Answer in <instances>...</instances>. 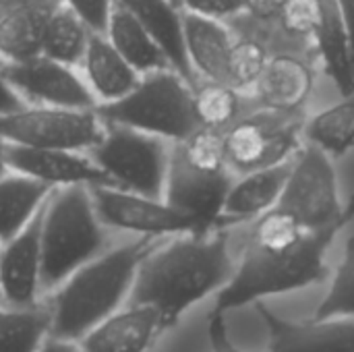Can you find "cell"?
Returning <instances> with one entry per match:
<instances>
[{
  "mask_svg": "<svg viewBox=\"0 0 354 352\" xmlns=\"http://www.w3.org/2000/svg\"><path fill=\"white\" fill-rule=\"evenodd\" d=\"M124 6L160 44L164 54L168 56L172 68L183 75L191 85L197 83L185 52L183 37V8L170 0H116Z\"/></svg>",
  "mask_w": 354,
  "mask_h": 352,
  "instance_id": "44dd1931",
  "label": "cell"
},
{
  "mask_svg": "<svg viewBox=\"0 0 354 352\" xmlns=\"http://www.w3.org/2000/svg\"><path fill=\"white\" fill-rule=\"evenodd\" d=\"M48 195V187L8 170L0 178V243L12 239L27 226Z\"/></svg>",
  "mask_w": 354,
  "mask_h": 352,
  "instance_id": "cb8c5ba5",
  "label": "cell"
},
{
  "mask_svg": "<svg viewBox=\"0 0 354 352\" xmlns=\"http://www.w3.org/2000/svg\"><path fill=\"white\" fill-rule=\"evenodd\" d=\"M39 352H83L79 342L75 340H64V338H56V336H50L44 340Z\"/></svg>",
  "mask_w": 354,
  "mask_h": 352,
  "instance_id": "8d00e7d4",
  "label": "cell"
},
{
  "mask_svg": "<svg viewBox=\"0 0 354 352\" xmlns=\"http://www.w3.org/2000/svg\"><path fill=\"white\" fill-rule=\"evenodd\" d=\"M160 241L120 237L48 293L50 336L77 342L95 324L120 309L129 301L141 261Z\"/></svg>",
  "mask_w": 354,
  "mask_h": 352,
  "instance_id": "3957f363",
  "label": "cell"
},
{
  "mask_svg": "<svg viewBox=\"0 0 354 352\" xmlns=\"http://www.w3.org/2000/svg\"><path fill=\"white\" fill-rule=\"evenodd\" d=\"M207 336H209L212 352H245L230 340L228 330H226V315L218 313L214 309L207 319Z\"/></svg>",
  "mask_w": 354,
  "mask_h": 352,
  "instance_id": "836d02e7",
  "label": "cell"
},
{
  "mask_svg": "<svg viewBox=\"0 0 354 352\" xmlns=\"http://www.w3.org/2000/svg\"><path fill=\"white\" fill-rule=\"evenodd\" d=\"M268 50L257 39L247 37L232 41L226 64V83L239 91L255 87L268 66Z\"/></svg>",
  "mask_w": 354,
  "mask_h": 352,
  "instance_id": "f546056e",
  "label": "cell"
},
{
  "mask_svg": "<svg viewBox=\"0 0 354 352\" xmlns=\"http://www.w3.org/2000/svg\"><path fill=\"white\" fill-rule=\"evenodd\" d=\"M50 334V311L44 301L15 307L0 301V352H39Z\"/></svg>",
  "mask_w": 354,
  "mask_h": 352,
  "instance_id": "d4e9b609",
  "label": "cell"
},
{
  "mask_svg": "<svg viewBox=\"0 0 354 352\" xmlns=\"http://www.w3.org/2000/svg\"><path fill=\"white\" fill-rule=\"evenodd\" d=\"M0 73L23 104L64 110L95 108V100L79 68L44 54L15 62H0Z\"/></svg>",
  "mask_w": 354,
  "mask_h": 352,
  "instance_id": "8fae6325",
  "label": "cell"
},
{
  "mask_svg": "<svg viewBox=\"0 0 354 352\" xmlns=\"http://www.w3.org/2000/svg\"><path fill=\"white\" fill-rule=\"evenodd\" d=\"M255 87L261 102L272 110L295 112L307 102L313 87V75L303 60L282 54L268 60Z\"/></svg>",
  "mask_w": 354,
  "mask_h": 352,
  "instance_id": "603a6c76",
  "label": "cell"
},
{
  "mask_svg": "<svg viewBox=\"0 0 354 352\" xmlns=\"http://www.w3.org/2000/svg\"><path fill=\"white\" fill-rule=\"evenodd\" d=\"M93 31L64 4H56L46 19L41 33V54L58 62L79 66Z\"/></svg>",
  "mask_w": 354,
  "mask_h": 352,
  "instance_id": "484cf974",
  "label": "cell"
},
{
  "mask_svg": "<svg viewBox=\"0 0 354 352\" xmlns=\"http://www.w3.org/2000/svg\"><path fill=\"white\" fill-rule=\"evenodd\" d=\"M257 311L268 328L270 352H354L353 317L292 322L276 315L261 301Z\"/></svg>",
  "mask_w": 354,
  "mask_h": 352,
  "instance_id": "9a60e30c",
  "label": "cell"
},
{
  "mask_svg": "<svg viewBox=\"0 0 354 352\" xmlns=\"http://www.w3.org/2000/svg\"><path fill=\"white\" fill-rule=\"evenodd\" d=\"M71 8L93 33H104L114 8V0H58Z\"/></svg>",
  "mask_w": 354,
  "mask_h": 352,
  "instance_id": "1f68e13d",
  "label": "cell"
},
{
  "mask_svg": "<svg viewBox=\"0 0 354 352\" xmlns=\"http://www.w3.org/2000/svg\"><path fill=\"white\" fill-rule=\"evenodd\" d=\"M292 162H280L270 168H259L247 174H241L239 180H232L220 218V228H232L243 222H253L268 210H272L290 176Z\"/></svg>",
  "mask_w": 354,
  "mask_h": 352,
  "instance_id": "e0dca14e",
  "label": "cell"
},
{
  "mask_svg": "<svg viewBox=\"0 0 354 352\" xmlns=\"http://www.w3.org/2000/svg\"><path fill=\"white\" fill-rule=\"evenodd\" d=\"M299 131L301 122L292 118V112L270 108V112L236 118L222 131L228 170L247 174L286 162L299 147Z\"/></svg>",
  "mask_w": 354,
  "mask_h": 352,
  "instance_id": "30bf717a",
  "label": "cell"
},
{
  "mask_svg": "<svg viewBox=\"0 0 354 352\" xmlns=\"http://www.w3.org/2000/svg\"><path fill=\"white\" fill-rule=\"evenodd\" d=\"M286 0H249L247 10L259 19H270V17H280Z\"/></svg>",
  "mask_w": 354,
  "mask_h": 352,
  "instance_id": "e575fe53",
  "label": "cell"
},
{
  "mask_svg": "<svg viewBox=\"0 0 354 352\" xmlns=\"http://www.w3.org/2000/svg\"><path fill=\"white\" fill-rule=\"evenodd\" d=\"M344 98V102L313 116L305 127L309 141L336 158L346 156L354 145V93Z\"/></svg>",
  "mask_w": 354,
  "mask_h": 352,
  "instance_id": "4316f807",
  "label": "cell"
},
{
  "mask_svg": "<svg viewBox=\"0 0 354 352\" xmlns=\"http://www.w3.org/2000/svg\"><path fill=\"white\" fill-rule=\"evenodd\" d=\"M8 172V166H6V145L0 141V178Z\"/></svg>",
  "mask_w": 354,
  "mask_h": 352,
  "instance_id": "f35d334b",
  "label": "cell"
},
{
  "mask_svg": "<svg viewBox=\"0 0 354 352\" xmlns=\"http://www.w3.org/2000/svg\"><path fill=\"white\" fill-rule=\"evenodd\" d=\"M95 112L108 124L131 127L170 143H178L199 129L193 108V85L174 68L141 75L124 98L95 106Z\"/></svg>",
  "mask_w": 354,
  "mask_h": 352,
  "instance_id": "5b68a950",
  "label": "cell"
},
{
  "mask_svg": "<svg viewBox=\"0 0 354 352\" xmlns=\"http://www.w3.org/2000/svg\"><path fill=\"white\" fill-rule=\"evenodd\" d=\"M41 210L12 239L0 243V301L6 305L29 307L44 297Z\"/></svg>",
  "mask_w": 354,
  "mask_h": 352,
  "instance_id": "5bb4252c",
  "label": "cell"
},
{
  "mask_svg": "<svg viewBox=\"0 0 354 352\" xmlns=\"http://www.w3.org/2000/svg\"><path fill=\"white\" fill-rule=\"evenodd\" d=\"M354 218L338 220L319 230H307L286 210L274 205L253 220L245 239L241 259L230 280L218 290L214 311L257 303L266 297L295 293L330 276L326 263L328 249L336 234Z\"/></svg>",
  "mask_w": 354,
  "mask_h": 352,
  "instance_id": "6da1fadb",
  "label": "cell"
},
{
  "mask_svg": "<svg viewBox=\"0 0 354 352\" xmlns=\"http://www.w3.org/2000/svg\"><path fill=\"white\" fill-rule=\"evenodd\" d=\"M183 37L195 79L226 83V64L234 39L224 21L183 10Z\"/></svg>",
  "mask_w": 354,
  "mask_h": 352,
  "instance_id": "ffe728a7",
  "label": "cell"
},
{
  "mask_svg": "<svg viewBox=\"0 0 354 352\" xmlns=\"http://www.w3.org/2000/svg\"><path fill=\"white\" fill-rule=\"evenodd\" d=\"M6 166L10 172L23 174L50 191L66 187H114L93 158L79 149H31L6 145Z\"/></svg>",
  "mask_w": 354,
  "mask_h": 352,
  "instance_id": "4fadbf2b",
  "label": "cell"
},
{
  "mask_svg": "<svg viewBox=\"0 0 354 352\" xmlns=\"http://www.w3.org/2000/svg\"><path fill=\"white\" fill-rule=\"evenodd\" d=\"M230 228L162 239L141 261L129 301L153 307L166 328L218 293L234 272Z\"/></svg>",
  "mask_w": 354,
  "mask_h": 352,
  "instance_id": "7a4b0ae2",
  "label": "cell"
},
{
  "mask_svg": "<svg viewBox=\"0 0 354 352\" xmlns=\"http://www.w3.org/2000/svg\"><path fill=\"white\" fill-rule=\"evenodd\" d=\"M326 0H286L280 12L284 29L292 35H313L324 19Z\"/></svg>",
  "mask_w": 354,
  "mask_h": 352,
  "instance_id": "4dcf8cb0",
  "label": "cell"
},
{
  "mask_svg": "<svg viewBox=\"0 0 354 352\" xmlns=\"http://www.w3.org/2000/svg\"><path fill=\"white\" fill-rule=\"evenodd\" d=\"M232 180L230 170L197 168L180 158L172 147L162 199L191 216L203 232H209L220 228L222 207Z\"/></svg>",
  "mask_w": 354,
  "mask_h": 352,
  "instance_id": "7c38bea8",
  "label": "cell"
},
{
  "mask_svg": "<svg viewBox=\"0 0 354 352\" xmlns=\"http://www.w3.org/2000/svg\"><path fill=\"white\" fill-rule=\"evenodd\" d=\"M172 143L122 124L104 122L100 141L87 151L108 174L114 187L162 197L170 164Z\"/></svg>",
  "mask_w": 354,
  "mask_h": 352,
  "instance_id": "8992f818",
  "label": "cell"
},
{
  "mask_svg": "<svg viewBox=\"0 0 354 352\" xmlns=\"http://www.w3.org/2000/svg\"><path fill=\"white\" fill-rule=\"evenodd\" d=\"M102 224L116 237L168 239L176 234L203 232L201 226L162 197H147L118 187L89 189Z\"/></svg>",
  "mask_w": 354,
  "mask_h": 352,
  "instance_id": "9c48e42d",
  "label": "cell"
},
{
  "mask_svg": "<svg viewBox=\"0 0 354 352\" xmlns=\"http://www.w3.org/2000/svg\"><path fill=\"white\" fill-rule=\"evenodd\" d=\"M116 239L95 207L89 189L50 191L41 210V290L52 293L75 270L106 251Z\"/></svg>",
  "mask_w": 354,
  "mask_h": 352,
  "instance_id": "277c9868",
  "label": "cell"
},
{
  "mask_svg": "<svg viewBox=\"0 0 354 352\" xmlns=\"http://www.w3.org/2000/svg\"><path fill=\"white\" fill-rule=\"evenodd\" d=\"M193 108L199 127L226 131L241 114V91L224 81H197Z\"/></svg>",
  "mask_w": 354,
  "mask_h": 352,
  "instance_id": "83f0119b",
  "label": "cell"
},
{
  "mask_svg": "<svg viewBox=\"0 0 354 352\" xmlns=\"http://www.w3.org/2000/svg\"><path fill=\"white\" fill-rule=\"evenodd\" d=\"M307 230H319L338 220L354 218V197L342 205L336 170L326 149L309 143L292 162L286 187L276 203Z\"/></svg>",
  "mask_w": 354,
  "mask_h": 352,
  "instance_id": "ba28073f",
  "label": "cell"
},
{
  "mask_svg": "<svg viewBox=\"0 0 354 352\" xmlns=\"http://www.w3.org/2000/svg\"><path fill=\"white\" fill-rule=\"evenodd\" d=\"M164 330L168 328L153 307L124 303L77 342L83 352H147Z\"/></svg>",
  "mask_w": 354,
  "mask_h": 352,
  "instance_id": "2e32d148",
  "label": "cell"
},
{
  "mask_svg": "<svg viewBox=\"0 0 354 352\" xmlns=\"http://www.w3.org/2000/svg\"><path fill=\"white\" fill-rule=\"evenodd\" d=\"M249 0H183L180 8L187 12H195L207 19L224 21L247 10Z\"/></svg>",
  "mask_w": 354,
  "mask_h": 352,
  "instance_id": "d6a6232c",
  "label": "cell"
},
{
  "mask_svg": "<svg viewBox=\"0 0 354 352\" xmlns=\"http://www.w3.org/2000/svg\"><path fill=\"white\" fill-rule=\"evenodd\" d=\"M58 0H0V62L41 54L46 19Z\"/></svg>",
  "mask_w": 354,
  "mask_h": 352,
  "instance_id": "d6986e66",
  "label": "cell"
},
{
  "mask_svg": "<svg viewBox=\"0 0 354 352\" xmlns=\"http://www.w3.org/2000/svg\"><path fill=\"white\" fill-rule=\"evenodd\" d=\"M104 35L139 75L172 68L168 56L164 54L160 44L151 37V33L116 0Z\"/></svg>",
  "mask_w": 354,
  "mask_h": 352,
  "instance_id": "7402d4cb",
  "label": "cell"
},
{
  "mask_svg": "<svg viewBox=\"0 0 354 352\" xmlns=\"http://www.w3.org/2000/svg\"><path fill=\"white\" fill-rule=\"evenodd\" d=\"M79 73L95 100V106L112 104L124 98L141 75L124 60L104 33H93L79 62Z\"/></svg>",
  "mask_w": 354,
  "mask_h": 352,
  "instance_id": "ac0fdd59",
  "label": "cell"
},
{
  "mask_svg": "<svg viewBox=\"0 0 354 352\" xmlns=\"http://www.w3.org/2000/svg\"><path fill=\"white\" fill-rule=\"evenodd\" d=\"M104 133V120L93 110H64L23 104L0 114V141L31 149L89 151Z\"/></svg>",
  "mask_w": 354,
  "mask_h": 352,
  "instance_id": "52a82bcc",
  "label": "cell"
},
{
  "mask_svg": "<svg viewBox=\"0 0 354 352\" xmlns=\"http://www.w3.org/2000/svg\"><path fill=\"white\" fill-rule=\"evenodd\" d=\"M353 317L354 319V237L346 241L342 263L336 270L326 299L313 313V319Z\"/></svg>",
  "mask_w": 354,
  "mask_h": 352,
  "instance_id": "f1b7e54d",
  "label": "cell"
},
{
  "mask_svg": "<svg viewBox=\"0 0 354 352\" xmlns=\"http://www.w3.org/2000/svg\"><path fill=\"white\" fill-rule=\"evenodd\" d=\"M338 2V10L344 23V31L348 37V50H351V62H353L354 71V0H336Z\"/></svg>",
  "mask_w": 354,
  "mask_h": 352,
  "instance_id": "d590c367",
  "label": "cell"
},
{
  "mask_svg": "<svg viewBox=\"0 0 354 352\" xmlns=\"http://www.w3.org/2000/svg\"><path fill=\"white\" fill-rule=\"evenodd\" d=\"M23 106V102L19 100V95L10 89V85L4 81L2 73H0V114L8 112V110H15Z\"/></svg>",
  "mask_w": 354,
  "mask_h": 352,
  "instance_id": "74e56055",
  "label": "cell"
},
{
  "mask_svg": "<svg viewBox=\"0 0 354 352\" xmlns=\"http://www.w3.org/2000/svg\"><path fill=\"white\" fill-rule=\"evenodd\" d=\"M170 2H174L176 6H180V4H183V0H170Z\"/></svg>",
  "mask_w": 354,
  "mask_h": 352,
  "instance_id": "ab89813d",
  "label": "cell"
}]
</instances>
